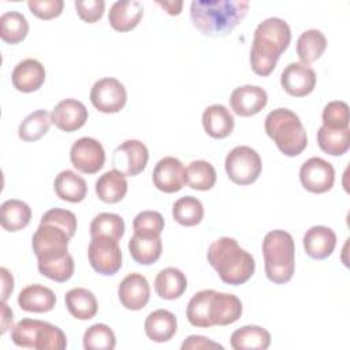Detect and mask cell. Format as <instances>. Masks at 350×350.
Masks as SVG:
<instances>
[{
  "mask_svg": "<svg viewBox=\"0 0 350 350\" xmlns=\"http://www.w3.org/2000/svg\"><path fill=\"white\" fill-rule=\"evenodd\" d=\"M77 231V216L67 209L46 211L33 234L31 246L37 261L63 257L68 253V242Z\"/></svg>",
  "mask_w": 350,
  "mask_h": 350,
  "instance_id": "6da1fadb",
  "label": "cell"
},
{
  "mask_svg": "<svg viewBox=\"0 0 350 350\" xmlns=\"http://www.w3.org/2000/svg\"><path fill=\"white\" fill-rule=\"evenodd\" d=\"M290 41L291 29L284 19L271 16L260 22L253 34L249 57L253 72L260 77H268L275 70Z\"/></svg>",
  "mask_w": 350,
  "mask_h": 350,
  "instance_id": "7a4b0ae2",
  "label": "cell"
},
{
  "mask_svg": "<svg viewBox=\"0 0 350 350\" xmlns=\"http://www.w3.org/2000/svg\"><path fill=\"white\" fill-rule=\"evenodd\" d=\"M246 0H194L190 4V19L196 29L209 37H224L246 16Z\"/></svg>",
  "mask_w": 350,
  "mask_h": 350,
  "instance_id": "3957f363",
  "label": "cell"
},
{
  "mask_svg": "<svg viewBox=\"0 0 350 350\" xmlns=\"http://www.w3.org/2000/svg\"><path fill=\"white\" fill-rule=\"evenodd\" d=\"M241 314L242 302L237 295L215 290L196 293L186 306L189 323L198 328L228 325L235 323Z\"/></svg>",
  "mask_w": 350,
  "mask_h": 350,
  "instance_id": "277c9868",
  "label": "cell"
},
{
  "mask_svg": "<svg viewBox=\"0 0 350 350\" xmlns=\"http://www.w3.org/2000/svg\"><path fill=\"white\" fill-rule=\"evenodd\" d=\"M206 258L219 278L231 286L246 283L256 269L253 256L242 249L237 239L230 237L213 241L208 247Z\"/></svg>",
  "mask_w": 350,
  "mask_h": 350,
  "instance_id": "5b68a950",
  "label": "cell"
},
{
  "mask_svg": "<svg viewBox=\"0 0 350 350\" xmlns=\"http://www.w3.org/2000/svg\"><path fill=\"white\" fill-rule=\"evenodd\" d=\"M262 256L267 278L276 283H287L295 269V245L290 232L272 230L262 239Z\"/></svg>",
  "mask_w": 350,
  "mask_h": 350,
  "instance_id": "8992f818",
  "label": "cell"
},
{
  "mask_svg": "<svg viewBox=\"0 0 350 350\" xmlns=\"http://www.w3.org/2000/svg\"><path fill=\"white\" fill-rule=\"evenodd\" d=\"M264 129L284 156H298L308 145V135L299 116L288 108L271 111L265 118Z\"/></svg>",
  "mask_w": 350,
  "mask_h": 350,
  "instance_id": "52a82bcc",
  "label": "cell"
},
{
  "mask_svg": "<svg viewBox=\"0 0 350 350\" xmlns=\"http://www.w3.org/2000/svg\"><path fill=\"white\" fill-rule=\"evenodd\" d=\"M11 340L19 347L38 350H63L67 347L64 332L42 320L22 319L11 329Z\"/></svg>",
  "mask_w": 350,
  "mask_h": 350,
  "instance_id": "ba28073f",
  "label": "cell"
},
{
  "mask_svg": "<svg viewBox=\"0 0 350 350\" xmlns=\"http://www.w3.org/2000/svg\"><path fill=\"white\" fill-rule=\"evenodd\" d=\"M227 176L237 185L246 186L256 182L261 174L262 163L260 154L250 146L232 148L224 160Z\"/></svg>",
  "mask_w": 350,
  "mask_h": 350,
  "instance_id": "9c48e42d",
  "label": "cell"
},
{
  "mask_svg": "<svg viewBox=\"0 0 350 350\" xmlns=\"http://www.w3.org/2000/svg\"><path fill=\"white\" fill-rule=\"evenodd\" d=\"M92 268L105 276L115 275L122 268V250L119 241L108 235L92 237L88 246Z\"/></svg>",
  "mask_w": 350,
  "mask_h": 350,
  "instance_id": "30bf717a",
  "label": "cell"
},
{
  "mask_svg": "<svg viewBox=\"0 0 350 350\" xmlns=\"http://www.w3.org/2000/svg\"><path fill=\"white\" fill-rule=\"evenodd\" d=\"M93 107L104 113H115L123 109L127 101V92L123 83L112 77H105L94 82L90 90Z\"/></svg>",
  "mask_w": 350,
  "mask_h": 350,
  "instance_id": "8fae6325",
  "label": "cell"
},
{
  "mask_svg": "<svg viewBox=\"0 0 350 350\" xmlns=\"http://www.w3.org/2000/svg\"><path fill=\"white\" fill-rule=\"evenodd\" d=\"M149 160L146 145L138 139H127L116 146L112 153L113 170L126 176H135L142 172Z\"/></svg>",
  "mask_w": 350,
  "mask_h": 350,
  "instance_id": "7c38bea8",
  "label": "cell"
},
{
  "mask_svg": "<svg viewBox=\"0 0 350 350\" xmlns=\"http://www.w3.org/2000/svg\"><path fill=\"white\" fill-rule=\"evenodd\" d=\"M70 160L78 171L83 174H96L105 163V150L97 139L82 137L71 145Z\"/></svg>",
  "mask_w": 350,
  "mask_h": 350,
  "instance_id": "4fadbf2b",
  "label": "cell"
},
{
  "mask_svg": "<svg viewBox=\"0 0 350 350\" xmlns=\"http://www.w3.org/2000/svg\"><path fill=\"white\" fill-rule=\"evenodd\" d=\"M299 180L304 189L310 193H325L334 186L335 170L327 160L310 157L299 168Z\"/></svg>",
  "mask_w": 350,
  "mask_h": 350,
  "instance_id": "5bb4252c",
  "label": "cell"
},
{
  "mask_svg": "<svg viewBox=\"0 0 350 350\" xmlns=\"http://www.w3.org/2000/svg\"><path fill=\"white\" fill-rule=\"evenodd\" d=\"M152 182L160 191L176 193L187 183L186 168L179 159L165 156L156 163L152 172Z\"/></svg>",
  "mask_w": 350,
  "mask_h": 350,
  "instance_id": "9a60e30c",
  "label": "cell"
},
{
  "mask_svg": "<svg viewBox=\"0 0 350 350\" xmlns=\"http://www.w3.org/2000/svg\"><path fill=\"white\" fill-rule=\"evenodd\" d=\"M280 85L290 96H308L313 92L316 86V72L312 67L301 62L290 63L282 71Z\"/></svg>",
  "mask_w": 350,
  "mask_h": 350,
  "instance_id": "2e32d148",
  "label": "cell"
},
{
  "mask_svg": "<svg viewBox=\"0 0 350 350\" xmlns=\"http://www.w3.org/2000/svg\"><path fill=\"white\" fill-rule=\"evenodd\" d=\"M118 297L120 304L129 310L145 308L150 298L148 279L138 272L129 273L118 286Z\"/></svg>",
  "mask_w": 350,
  "mask_h": 350,
  "instance_id": "e0dca14e",
  "label": "cell"
},
{
  "mask_svg": "<svg viewBox=\"0 0 350 350\" xmlns=\"http://www.w3.org/2000/svg\"><path fill=\"white\" fill-rule=\"evenodd\" d=\"M230 107L238 116H253L268 103L267 92L257 85H243L235 88L230 94Z\"/></svg>",
  "mask_w": 350,
  "mask_h": 350,
  "instance_id": "ac0fdd59",
  "label": "cell"
},
{
  "mask_svg": "<svg viewBox=\"0 0 350 350\" xmlns=\"http://www.w3.org/2000/svg\"><path fill=\"white\" fill-rule=\"evenodd\" d=\"M88 109L83 103L75 98H64L59 101L51 112L52 123L66 133L79 130L88 120Z\"/></svg>",
  "mask_w": 350,
  "mask_h": 350,
  "instance_id": "d6986e66",
  "label": "cell"
},
{
  "mask_svg": "<svg viewBox=\"0 0 350 350\" xmlns=\"http://www.w3.org/2000/svg\"><path fill=\"white\" fill-rule=\"evenodd\" d=\"M11 82L22 93L36 92L45 82V68L37 59H23L14 67Z\"/></svg>",
  "mask_w": 350,
  "mask_h": 350,
  "instance_id": "ffe728a7",
  "label": "cell"
},
{
  "mask_svg": "<svg viewBox=\"0 0 350 350\" xmlns=\"http://www.w3.org/2000/svg\"><path fill=\"white\" fill-rule=\"evenodd\" d=\"M304 249L314 260L329 257L336 246V234L327 226H313L304 234Z\"/></svg>",
  "mask_w": 350,
  "mask_h": 350,
  "instance_id": "44dd1931",
  "label": "cell"
},
{
  "mask_svg": "<svg viewBox=\"0 0 350 350\" xmlns=\"http://www.w3.org/2000/svg\"><path fill=\"white\" fill-rule=\"evenodd\" d=\"M144 16V5L138 0H118L108 12V21L116 31H130L141 22Z\"/></svg>",
  "mask_w": 350,
  "mask_h": 350,
  "instance_id": "7402d4cb",
  "label": "cell"
},
{
  "mask_svg": "<svg viewBox=\"0 0 350 350\" xmlns=\"http://www.w3.org/2000/svg\"><path fill=\"white\" fill-rule=\"evenodd\" d=\"M202 126L208 135L221 139L232 133L235 120L227 107L223 104H212L202 112Z\"/></svg>",
  "mask_w": 350,
  "mask_h": 350,
  "instance_id": "603a6c76",
  "label": "cell"
},
{
  "mask_svg": "<svg viewBox=\"0 0 350 350\" xmlns=\"http://www.w3.org/2000/svg\"><path fill=\"white\" fill-rule=\"evenodd\" d=\"M145 334L152 342H168L178 329V321L172 312L167 309H156L145 319Z\"/></svg>",
  "mask_w": 350,
  "mask_h": 350,
  "instance_id": "cb8c5ba5",
  "label": "cell"
},
{
  "mask_svg": "<svg viewBox=\"0 0 350 350\" xmlns=\"http://www.w3.org/2000/svg\"><path fill=\"white\" fill-rule=\"evenodd\" d=\"M55 293L42 284H29L21 290L18 295V305L25 312L45 313L55 308Z\"/></svg>",
  "mask_w": 350,
  "mask_h": 350,
  "instance_id": "d4e9b609",
  "label": "cell"
},
{
  "mask_svg": "<svg viewBox=\"0 0 350 350\" xmlns=\"http://www.w3.org/2000/svg\"><path fill=\"white\" fill-rule=\"evenodd\" d=\"M53 189L60 200L68 202H81L88 194L85 179L72 170L60 171L53 180Z\"/></svg>",
  "mask_w": 350,
  "mask_h": 350,
  "instance_id": "484cf974",
  "label": "cell"
},
{
  "mask_svg": "<svg viewBox=\"0 0 350 350\" xmlns=\"http://www.w3.org/2000/svg\"><path fill=\"white\" fill-rule=\"evenodd\" d=\"M187 288V279L186 275L175 268V267H167L161 269L154 279V291L161 299H176Z\"/></svg>",
  "mask_w": 350,
  "mask_h": 350,
  "instance_id": "4316f807",
  "label": "cell"
},
{
  "mask_svg": "<svg viewBox=\"0 0 350 350\" xmlns=\"http://www.w3.org/2000/svg\"><path fill=\"white\" fill-rule=\"evenodd\" d=\"M94 189L97 197L103 202L116 204L124 198L129 185L126 175L116 170H111L98 176Z\"/></svg>",
  "mask_w": 350,
  "mask_h": 350,
  "instance_id": "83f0119b",
  "label": "cell"
},
{
  "mask_svg": "<svg viewBox=\"0 0 350 350\" xmlns=\"http://www.w3.org/2000/svg\"><path fill=\"white\" fill-rule=\"evenodd\" d=\"M66 308L70 314L78 320H89L96 316L98 304L96 295L83 287H74L64 295Z\"/></svg>",
  "mask_w": 350,
  "mask_h": 350,
  "instance_id": "f1b7e54d",
  "label": "cell"
},
{
  "mask_svg": "<svg viewBox=\"0 0 350 350\" xmlns=\"http://www.w3.org/2000/svg\"><path fill=\"white\" fill-rule=\"evenodd\" d=\"M230 345L235 350H265L271 345V334L260 325H243L231 334Z\"/></svg>",
  "mask_w": 350,
  "mask_h": 350,
  "instance_id": "f546056e",
  "label": "cell"
},
{
  "mask_svg": "<svg viewBox=\"0 0 350 350\" xmlns=\"http://www.w3.org/2000/svg\"><path fill=\"white\" fill-rule=\"evenodd\" d=\"M129 252L133 260L141 265H150L156 262L163 252V242L160 237H145L135 234L129 241Z\"/></svg>",
  "mask_w": 350,
  "mask_h": 350,
  "instance_id": "4dcf8cb0",
  "label": "cell"
},
{
  "mask_svg": "<svg viewBox=\"0 0 350 350\" xmlns=\"http://www.w3.org/2000/svg\"><path fill=\"white\" fill-rule=\"evenodd\" d=\"M30 219L31 209L25 201L11 198L0 206V223L5 231H19L30 223Z\"/></svg>",
  "mask_w": 350,
  "mask_h": 350,
  "instance_id": "1f68e13d",
  "label": "cell"
},
{
  "mask_svg": "<svg viewBox=\"0 0 350 350\" xmlns=\"http://www.w3.org/2000/svg\"><path fill=\"white\" fill-rule=\"evenodd\" d=\"M297 55L301 63L309 66L321 57L327 48V38L323 31L317 29H309L299 34L297 40Z\"/></svg>",
  "mask_w": 350,
  "mask_h": 350,
  "instance_id": "d6a6232c",
  "label": "cell"
},
{
  "mask_svg": "<svg viewBox=\"0 0 350 350\" xmlns=\"http://www.w3.org/2000/svg\"><path fill=\"white\" fill-rule=\"evenodd\" d=\"M317 144L327 154L342 156L350 148V127L331 129L321 126L317 130Z\"/></svg>",
  "mask_w": 350,
  "mask_h": 350,
  "instance_id": "836d02e7",
  "label": "cell"
},
{
  "mask_svg": "<svg viewBox=\"0 0 350 350\" xmlns=\"http://www.w3.org/2000/svg\"><path fill=\"white\" fill-rule=\"evenodd\" d=\"M172 217L180 226H197L204 217V205L193 196L180 197L172 205Z\"/></svg>",
  "mask_w": 350,
  "mask_h": 350,
  "instance_id": "e575fe53",
  "label": "cell"
},
{
  "mask_svg": "<svg viewBox=\"0 0 350 350\" xmlns=\"http://www.w3.org/2000/svg\"><path fill=\"white\" fill-rule=\"evenodd\" d=\"M29 22L18 11H7L0 16V37L7 44H18L26 38Z\"/></svg>",
  "mask_w": 350,
  "mask_h": 350,
  "instance_id": "d590c367",
  "label": "cell"
},
{
  "mask_svg": "<svg viewBox=\"0 0 350 350\" xmlns=\"http://www.w3.org/2000/svg\"><path fill=\"white\" fill-rule=\"evenodd\" d=\"M51 123V113L45 109H37L22 120L18 127V135L26 142L37 141L48 133Z\"/></svg>",
  "mask_w": 350,
  "mask_h": 350,
  "instance_id": "8d00e7d4",
  "label": "cell"
},
{
  "mask_svg": "<svg viewBox=\"0 0 350 350\" xmlns=\"http://www.w3.org/2000/svg\"><path fill=\"white\" fill-rule=\"evenodd\" d=\"M186 180L194 190H209L216 183V170L206 160H194L186 168Z\"/></svg>",
  "mask_w": 350,
  "mask_h": 350,
  "instance_id": "74e56055",
  "label": "cell"
},
{
  "mask_svg": "<svg viewBox=\"0 0 350 350\" xmlns=\"http://www.w3.org/2000/svg\"><path fill=\"white\" fill-rule=\"evenodd\" d=\"M37 268L40 273L51 280L63 283L67 282L74 275V258L70 253L63 257L37 261Z\"/></svg>",
  "mask_w": 350,
  "mask_h": 350,
  "instance_id": "f35d334b",
  "label": "cell"
},
{
  "mask_svg": "<svg viewBox=\"0 0 350 350\" xmlns=\"http://www.w3.org/2000/svg\"><path fill=\"white\" fill-rule=\"evenodd\" d=\"M82 342L86 350H112L116 346V336L109 325L97 323L85 331Z\"/></svg>",
  "mask_w": 350,
  "mask_h": 350,
  "instance_id": "ab89813d",
  "label": "cell"
},
{
  "mask_svg": "<svg viewBox=\"0 0 350 350\" xmlns=\"http://www.w3.org/2000/svg\"><path fill=\"white\" fill-rule=\"evenodd\" d=\"M124 234V220L118 213L103 212L94 216L90 223V237L108 235L118 241L122 239Z\"/></svg>",
  "mask_w": 350,
  "mask_h": 350,
  "instance_id": "60d3db41",
  "label": "cell"
},
{
  "mask_svg": "<svg viewBox=\"0 0 350 350\" xmlns=\"http://www.w3.org/2000/svg\"><path fill=\"white\" fill-rule=\"evenodd\" d=\"M135 234L145 237H160L164 230V217L157 211H142L133 220Z\"/></svg>",
  "mask_w": 350,
  "mask_h": 350,
  "instance_id": "b9f144b4",
  "label": "cell"
},
{
  "mask_svg": "<svg viewBox=\"0 0 350 350\" xmlns=\"http://www.w3.org/2000/svg\"><path fill=\"white\" fill-rule=\"evenodd\" d=\"M323 126L331 129H345L349 127V105L345 101L334 100L325 104L323 113Z\"/></svg>",
  "mask_w": 350,
  "mask_h": 350,
  "instance_id": "7bdbcfd3",
  "label": "cell"
},
{
  "mask_svg": "<svg viewBox=\"0 0 350 350\" xmlns=\"http://www.w3.org/2000/svg\"><path fill=\"white\" fill-rule=\"evenodd\" d=\"M27 5L30 11L40 19H52L62 14L63 0H29Z\"/></svg>",
  "mask_w": 350,
  "mask_h": 350,
  "instance_id": "ee69618b",
  "label": "cell"
},
{
  "mask_svg": "<svg viewBox=\"0 0 350 350\" xmlns=\"http://www.w3.org/2000/svg\"><path fill=\"white\" fill-rule=\"evenodd\" d=\"M74 4L79 18L86 23H94L100 21L105 10L104 0H77Z\"/></svg>",
  "mask_w": 350,
  "mask_h": 350,
  "instance_id": "f6af8a7d",
  "label": "cell"
},
{
  "mask_svg": "<svg viewBox=\"0 0 350 350\" xmlns=\"http://www.w3.org/2000/svg\"><path fill=\"white\" fill-rule=\"evenodd\" d=\"M182 350H200V349H223L221 345L211 340L209 338H205L202 335H190L180 346Z\"/></svg>",
  "mask_w": 350,
  "mask_h": 350,
  "instance_id": "bcb514c9",
  "label": "cell"
},
{
  "mask_svg": "<svg viewBox=\"0 0 350 350\" xmlns=\"http://www.w3.org/2000/svg\"><path fill=\"white\" fill-rule=\"evenodd\" d=\"M0 275H1V299L7 301L10 294L14 290V278L12 273L7 268H0Z\"/></svg>",
  "mask_w": 350,
  "mask_h": 350,
  "instance_id": "7dc6e473",
  "label": "cell"
},
{
  "mask_svg": "<svg viewBox=\"0 0 350 350\" xmlns=\"http://www.w3.org/2000/svg\"><path fill=\"white\" fill-rule=\"evenodd\" d=\"M12 310L5 301L1 304V334H5L8 329H12Z\"/></svg>",
  "mask_w": 350,
  "mask_h": 350,
  "instance_id": "c3c4849f",
  "label": "cell"
},
{
  "mask_svg": "<svg viewBox=\"0 0 350 350\" xmlns=\"http://www.w3.org/2000/svg\"><path fill=\"white\" fill-rule=\"evenodd\" d=\"M159 5H161L170 15H179L183 7L182 0H157L156 1Z\"/></svg>",
  "mask_w": 350,
  "mask_h": 350,
  "instance_id": "681fc988",
  "label": "cell"
}]
</instances>
